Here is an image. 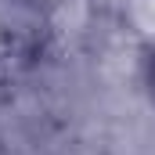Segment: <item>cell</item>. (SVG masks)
<instances>
[{
  "mask_svg": "<svg viewBox=\"0 0 155 155\" xmlns=\"http://www.w3.org/2000/svg\"><path fill=\"white\" fill-rule=\"evenodd\" d=\"M141 76H144V87H148V94L155 97V47L144 54V69H141Z\"/></svg>",
  "mask_w": 155,
  "mask_h": 155,
  "instance_id": "6da1fadb",
  "label": "cell"
}]
</instances>
